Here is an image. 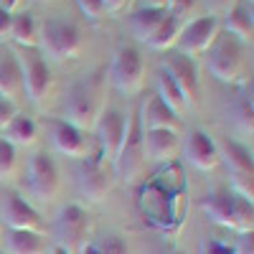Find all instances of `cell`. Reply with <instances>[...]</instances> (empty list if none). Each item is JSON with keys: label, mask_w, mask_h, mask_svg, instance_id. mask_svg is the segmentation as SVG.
I'll return each instance as SVG.
<instances>
[{"label": "cell", "mask_w": 254, "mask_h": 254, "mask_svg": "<svg viewBox=\"0 0 254 254\" xmlns=\"http://www.w3.org/2000/svg\"><path fill=\"white\" fill-rule=\"evenodd\" d=\"M201 211L224 229H231L242 237H252L254 231V208L252 201L242 198L231 188H211L201 201Z\"/></svg>", "instance_id": "1"}, {"label": "cell", "mask_w": 254, "mask_h": 254, "mask_svg": "<svg viewBox=\"0 0 254 254\" xmlns=\"http://www.w3.org/2000/svg\"><path fill=\"white\" fill-rule=\"evenodd\" d=\"M206 56V69L211 76L224 84H239L249 76V46L237 41L229 33H219V38L211 44Z\"/></svg>", "instance_id": "2"}, {"label": "cell", "mask_w": 254, "mask_h": 254, "mask_svg": "<svg viewBox=\"0 0 254 254\" xmlns=\"http://www.w3.org/2000/svg\"><path fill=\"white\" fill-rule=\"evenodd\" d=\"M44 59L71 61L84 51V31L66 18H46L38 23V46Z\"/></svg>", "instance_id": "3"}, {"label": "cell", "mask_w": 254, "mask_h": 254, "mask_svg": "<svg viewBox=\"0 0 254 254\" xmlns=\"http://www.w3.org/2000/svg\"><path fill=\"white\" fill-rule=\"evenodd\" d=\"M102 84L99 79H81L76 84H71L66 97H64V110H61V120L69 122L79 130L89 132L94 130V125L99 120V115L104 112V99H102Z\"/></svg>", "instance_id": "4"}, {"label": "cell", "mask_w": 254, "mask_h": 254, "mask_svg": "<svg viewBox=\"0 0 254 254\" xmlns=\"http://www.w3.org/2000/svg\"><path fill=\"white\" fill-rule=\"evenodd\" d=\"M15 59L20 66V76H23V94L28 97L31 104L44 107L54 89L49 59L41 56L38 49H15Z\"/></svg>", "instance_id": "5"}, {"label": "cell", "mask_w": 254, "mask_h": 254, "mask_svg": "<svg viewBox=\"0 0 254 254\" xmlns=\"http://www.w3.org/2000/svg\"><path fill=\"white\" fill-rule=\"evenodd\" d=\"M145 145H142V127L135 115H127V130H125V140L117 150V158L112 163V173L115 178H120L122 183H137L142 171H145Z\"/></svg>", "instance_id": "6"}, {"label": "cell", "mask_w": 254, "mask_h": 254, "mask_svg": "<svg viewBox=\"0 0 254 254\" xmlns=\"http://www.w3.org/2000/svg\"><path fill=\"white\" fill-rule=\"evenodd\" d=\"M219 147V158L226 163L229 176H231V190L239 193L242 198L252 201L254 198V168H252V150L244 142L237 140H224L216 142Z\"/></svg>", "instance_id": "7"}, {"label": "cell", "mask_w": 254, "mask_h": 254, "mask_svg": "<svg viewBox=\"0 0 254 254\" xmlns=\"http://www.w3.org/2000/svg\"><path fill=\"white\" fill-rule=\"evenodd\" d=\"M110 76L112 84L127 97H132L137 92H142L145 87V59L135 46H120L112 54V64H110Z\"/></svg>", "instance_id": "8"}, {"label": "cell", "mask_w": 254, "mask_h": 254, "mask_svg": "<svg viewBox=\"0 0 254 254\" xmlns=\"http://www.w3.org/2000/svg\"><path fill=\"white\" fill-rule=\"evenodd\" d=\"M219 33H221V18L219 15H206L203 13L198 18H190L178 36L176 51L196 61L198 56H203L211 49V44L219 38Z\"/></svg>", "instance_id": "9"}, {"label": "cell", "mask_w": 254, "mask_h": 254, "mask_svg": "<svg viewBox=\"0 0 254 254\" xmlns=\"http://www.w3.org/2000/svg\"><path fill=\"white\" fill-rule=\"evenodd\" d=\"M26 181H28L31 196L41 203H54L61 196V188H64L61 171H59L56 160L46 153H36L28 160V178Z\"/></svg>", "instance_id": "10"}, {"label": "cell", "mask_w": 254, "mask_h": 254, "mask_svg": "<svg viewBox=\"0 0 254 254\" xmlns=\"http://www.w3.org/2000/svg\"><path fill=\"white\" fill-rule=\"evenodd\" d=\"M125 130H127V115L117 107H104V112L99 115L94 132H97V147H99V160L112 165L117 158V150L125 140Z\"/></svg>", "instance_id": "11"}, {"label": "cell", "mask_w": 254, "mask_h": 254, "mask_svg": "<svg viewBox=\"0 0 254 254\" xmlns=\"http://www.w3.org/2000/svg\"><path fill=\"white\" fill-rule=\"evenodd\" d=\"M160 69L178 84V89L183 92L188 107H190V104L198 99V92H201V76H198L196 61L183 56V54H178L176 49H171V51H163Z\"/></svg>", "instance_id": "12"}, {"label": "cell", "mask_w": 254, "mask_h": 254, "mask_svg": "<svg viewBox=\"0 0 254 254\" xmlns=\"http://www.w3.org/2000/svg\"><path fill=\"white\" fill-rule=\"evenodd\" d=\"M76 186H79V193L87 201L102 203L115 188V173L107 168V163H102L97 158H87L76 173Z\"/></svg>", "instance_id": "13"}, {"label": "cell", "mask_w": 254, "mask_h": 254, "mask_svg": "<svg viewBox=\"0 0 254 254\" xmlns=\"http://www.w3.org/2000/svg\"><path fill=\"white\" fill-rule=\"evenodd\" d=\"M49 137L54 150L64 158H74V160H87L92 158V140L89 132L79 130V127L64 122V120H51L49 122Z\"/></svg>", "instance_id": "14"}, {"label": "cell", "mask_w": 254, "mask_h": 254, "mask_svg": "<svg viewBox=\"0 0 254 254\" xmlns=\"http://www.w3.org/2000/svg\"><path fill=\"white\" fill-rule=\"evenodd\" d=\"M0 224L8 229H15V231H38V234H44V219H41V214L20 193L3 196Z\"/></svg>", "instance_id": "15"}, {"label": "cell", "mask_w": 254, "mask_h": 254, "mask_svg": "<svg viewBox=\"0 0 254 254\" xmlns=\"http://www.w3.org/2000/svg\"><path fill=\"white\" fill-rule=\"evenodd\" d=\"M181 150L186 155V160L196 168V171H216L221 165V158H219V147H216V140L211 137L206 130H190L186 142H181Z\"/></svg>", "instance_id": "16"}, {"label": "cell", "mask_w": 254, "mask_h": 254, "mask_svg": "<svg viewBox=\"0 0 254 254\" xmlns=\"http://www.w3.org/2000/svg\"><path fill=\"white\" fill-rule=\"evenodd\" d=\"M89 226H92V216L89 211L84 208L81 203H66L59 214H56V234L61 244H81L87 242V234H89Z\"/></svg>", "instance_id": "17"}, {"label": "cell", "mask_w": 254, "mask_h": 254, "mask_svg": "<svg viewBox=\"0 0 254 254\" xmlns=\"http://www.w3.org/2000/svg\"><path fill=\"white\" fill-rule=\"evenodd\" d=\"M145 158L155 163H171L181 155V135L173 130H142Z\"/></svg>", "instance_id": "18"}, {"label": "cell", "mask_w": 254, "mask_h": 254, "mask_svg": "<svg viewBox=\"0 0 254 254\" xmlns=\"http://www.w3.org/2000/svg\"><path fill=\"white\" fill-rule=\"evenodd\" d=\"M137 120H140L142 130H173V132L181 130V117L168 110L158 94L147 97L142 102V107L137 112Z\"/></svg>", "instance_id": "19"}, {"label": "cell", "mask_w": 254, "mask_h": 254, "mask_svg": "<svg viewBox=\"0 0 254 254\" xmlns=\"http://www.w3.org/2000/svg\"><path fill=\"white\" fill-rule=\"evenodd\" d=\"M221 31L234 36L237 41H242L244 46L252 49V38H254V20H252V5L237 0L224 15H221Z\"/></svg>", "instance_id": "20"}, {"label": "cell", "mask_w": 254, "mask_h": 254, "mask_svg": "<svg viewBox=\"0 0 254 254\" xmlns=\"http://www.w3.org/2000/svg\"><path fill=\"white\" fill-rule=\"evenodd\" d=\"M0 97L13 102L18 107V102L23 99V76H20V66H18V59L15 51L5 49L0 51Z\"/></svg>", "instance_id": "21"}, {"label": "cell", "mask_w": 254, "mask_h": 254, "mask_svg": "<svg viewBox=\"0 0 254 254\" xmlns=\"http://www.w3.org/2000/svg\"><path fill=\"white\" fill-rule=\"evenodd\" d=\"M46 237L38 231H15L8 229L5 234V254H46Z\"/></svg>", "instance_id": "22"}, {"label": "cell", "mask_w": 254, "mask_h": 254, "mask_svg": "<svg viewBox=\"0 0 254 254\" xmlns=\"http://www.w3.org/2000/svg\"><path fill=\"white\" fill-rule=\"evenodd\" d=\"M3 140H8L13 147H33L38 142V125L28 115H15L10 125L3 130Z\"/></svg>", "instance_id": "23"}, {"label": "cell", "mask_w": 254, "mask_h": 254, "mask_svg": "<svg viewBox=\"0 0 254 254\" xmlns=\"http://www.w3.org/2000/svg\"><path fill=\"white\" fill-rule=\"evenodd\" d=\"M183 26H186L183 20H178L171 13H165V18L160 20V26L155 28V33L145 41V46L153 49V51H171V49H176Z\"/></svg>", "instance_id": "24"}, {"label": "cell", "mask_w": 254, "mask_h": 254, "mask_svg": "<svg viewBox=\"0 0 254 254\" xmlns=\"http://www.w3.org/2000/svg\"><path fill=\"white\" fill-rule=\"evenodd\" d=\"M10 44L18 49H36L38 46V20L28 10L13 13V38Z\"/></svg>", "instance_id": "25"}, {"label": "cell", "mask_w": 254, "mask_h": 254, "mask_svg": "<svg viewBox=\"0 0 254 254\" xmlns=\"http://www.w3.org/2000/svg\"><path fill=\"white\" fill-rule=\"evenodd\" d=\"M229 120H231V127L239 137H249L254 135V110H252V97L242 94L229 110Z\"/></svg>", "instance_id": "26"}, {"label": "cell", "mask_w": 254, "mask_h": 254, "mask_svg": "<svg viewBox=\"0 0 254 254\" xmlns=\"http://www.w3.org/2000/svg\"><path fill=\"white\" fill-rule=\"evenodd\" d=\"M155 87H158V97H160V102L165 104L171 112H176L178 117L188 110V102H186V97H183V92L178 89V84L168 76L163 69L158 71V79H155Z\"/></svg>", "instance_id": "27"}, {"label": "cell", "mask_w": 254, "mask_h": 254, "mask_svg": "<svg viewBox=\"0 0 254 254\" xmlns=\"http://www.w3.org/2000/svg\"><path fill=\"white\" fill-rule=\"evenodd\" d=\"M168 10H132V18H130V28L135 33L137 41H145L155 33V28L160 26V20L165 18Z\"/></svg>", "instance_id": "28"}, {"label": "cell", "mask_w": 254, "mask_h": 254, "mask_svg": "<svg viewBox=\"0 0 254 254\" xmlns=\"http://www.w3.org/2000/svg\"><path fill=\"white\" fill-rule=\"evenodd\" d=\"M18 176V147L0 137V183H8Z\"/></svg>", "instance_id": "29"}, {"label": "cell", "mask_w": 254, "mask_h": 254, "mask_svg": "<svg viewBox=\"0 0 254 254\" xmlns=\"http://www.w3.org/2000/svg\"><path fill=\"white\" fill-rule=\"evenodd\" d=\"M196 8H198V0H168V13L183 20V23H188Z\"/></svg>", "instance_id": "30"}, {"label": "cell", "mask_w": 254, "mask_h": 254, "mask_svg": "<svg viewBox=\"0 0 254 254\" xmlns=\"http://www.w3.org/2000/svg\"><path fill=\"white\" fill-rule=\"evenodd\" d=\"M76 5H79L81 15L87 20H92V23H97V20H102L107 15V8H104L102 0H76Z\"/></svg>", "instance_id": "31"}, {"label": "cell", "mask_w": 254, "mask_h": 254, "mask_svg": "<svg viewBox=\"0 0 254 254\" xmlns=\"http://www.w3.org/2000/svg\"><path fill=\"white\" fill-rule=\"evenodd\" d=\"M198 254H242V247L224 244V242H216V239H203L198 244Z\"/></svg>", "instance_id": "32"}, {"label": "cell", "mask_w": 254, "mask_h": 254, "mask_svg": "<svg viewBox=\"0 0 254 254\" xmlns=\"http://www.w3.org/2000/svg\"><path fill=\"white\" fill-rule=\"evenodd\" d=\"M97 247H99L102 254H130L125 239L122 237H115V234L112 237H104L102 242H97Z\"/></svg>", "instance_id": "33"}, {"label": "cell", "mask_w": 254, "mask_h": 254, "mask_svg": "<svg viewBox=\"0 0 254 254\" xmlns=\"http://www.w3.org/2000/svg\"><path fill=\"white\" fill-rule=\"evenodd\" d=\"M198 3L206 8V15H224L231 5H234L237 3V0H198Z\"/></svg>", "instance_id": "34"}, {"label": "cell", "mask_w": 254, "mask_h": 254, "mask_svg": "<svg viewBox=\"0 0 254 254\" xmlns=\"http://www.w3.org/2000/svg\"><path fill=\"white\" fill-rule=\"evenodd\" d=\"M10 38H13V13L0 8V46L10 44Z\"/></svg>", "instance_id": "35"}, {"label": "cell", "mask_w": 254, "mask_h": 254, "mask_svg": "<svg viewBox=\"0 0 254 254\" xmlns=\"http://www.w3.org/2000/svg\"><path fill=\"white\" fill-rule=\"evenodd\" d=\"M15 115H18V107H15V104L0 97V132H3L5 127L10 125V120H13Z\"/></svg>", "instance_id": "36"}, {"label": "cell", "mask_w": 254, "mask_h": 254, "mask_svg": "<svg viewBox=\"0 0 254 254\" xmlns=\"http://www.w3.org/2000/svg\"><path fill=\"white\" fill-rule=\"evenodd\" d=\"M135 10H168V0H135Z\"/></svg>", "instance_id": "37"}, {"label": "cell", "mask_w": 254, "mask_h": 254, "mask_svg": "<svg viewBox=\"0 0 254 254\" xmlns=\"http://www.w3.org/2000/svg\"><path fill=\"white\" fill-rule=\"evenodd\" d=\"M23 3L26 0H0V8L8 13H18V10H23Z\"/></svg>", "instance_id": "38"}, {"label": "cell", "mask_w": 254, "mask_h": 254, "mask_svg": "<svg viewBox=\"0 0 254 254\" xmlns=\"http://www.w3.org/2000/svg\"><path fill=\"white\" fill-rule=\"evenodd\" d=\"M76 254H102L99 252V247H97V242H81L79 247H76Z\"/></svg>", "instance_id": "39"}, {"label": "cell", "mask_w": 254, "mask_h": 254, "mask_svg": "<svg viewBox=\"0 0 254 254\" xmlns=\"http://www.w3.org/2000/svg\"><path fill=\"white\" fill-rule=\"evenodd\" d=\"M104 8H107V13H120L125 5H127V0H102Z\"/></svg>", "instance_id": "40"}, {"label": "cell", "mask_w": 254, "mask_h": 254, "mask_svg": "<svg viewBox=\"0 0 254 254\" xmlns=\"http://www.w3.org/2000/svg\"><path fill=\"white\" fill-rule=\"evenodd\" d=\"M46 254H74V252H71V247H69V244L54 242V244L49 247V252H46Z\"/></svg>", "instance_id": "41"}, {"label": "cell", "mask_w": 254, "mask_h": 254, "mask_svg": "<svg viewBox=\"0 0 254 254\" xmlns=\"http://www.w3.org/2000/svg\"><path fill=\"white\" fill-rule=\"evenodd\" d=\"M31 3H36V5H46V3H54V0H31Z\"/></svg>", "instance_id": "42"}, {"label": "cell", "mask_w": 254, "mask_h": 254, "mask_svg": "<svg viewBox=\"0 0 254 254\" xmlns=\"http://www.w3.org/2000/svg\"><path fill=\"white\" fill-rule=\"evenodd\" d=\"M132 3H135V0H127V5H130V8H132Z\"/></svg>", "instance_id": "43"}, {"label": "cell", "mask_w": 254, "mask_h": 254, "mask_svg": "<svg viewBox=\"0 0 254 254\" xmlns=\"http://www.w3.org/2000/svg\"><path fill=\"white\" fill-rule=\"evenodd\" d=\"M242 3H247V5H252V0H242Z\"/></svg>", "instance_id": "44"}, {"label": "cell", "mask_w": 254, "mask_h": 254, "mask_svg": "<svg viewBox=\"0 0 254 254\" xmlns=\"http://www.w3.org/2000/svg\"><path fill=\"white\" fill-rule=\"evenodd\" d=\"M168 254H183V252H168Z\"/></svg>", "instance_id": "45"}, {"label": "cell", "mask_w": 254, "mask_h": 254, "mask_svg": "<svg viewBox=\"0 0 254 254\" xmlns=\"http://www.w3.org/2000/svg\"><path fill=\"white\" fill-rule=\"evenodd\" d=\"M0 231H3V224H0Z\"/></svg>", "instance_id": "46"}, {"label": "cell", "mask_w": 254, "mask_h": 254, "mask_svg": "<svg viewBox=\"0 0 254 254\" xmlns=\"http://www.w3.org/2000/svg\"><path fill=\"white\" fill-rule=\"evenodd\" d=\"M0 254H5V252H0Z\"/></svg>", "instance_id": "47"}]
</instances>
